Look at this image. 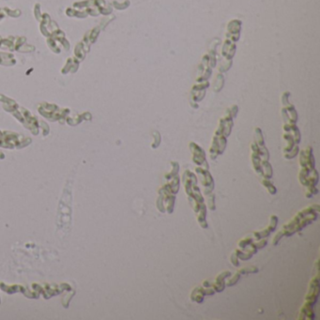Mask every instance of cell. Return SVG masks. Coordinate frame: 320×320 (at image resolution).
Instances as JSON below:
<instances>
[{"label":"cell","instance_id":"8","mask_svg":"<svg viewBox=\"0 0 320 320\" xmlns=\"http://www.w3.org/2000/svg\"><path fill=\"white\" fill-rule=\"evenodd\" d=\"M261 165H262V168H263V171H264V178H271L272 177V168H271V165L270 164L269 161H265L263 160L262 163H261Z\"/></svg>","mask_w":320,"mask_h":320},{"label":"cell","instance_id":"19","mask_svg":"<svg viewBox=\"0 0 320 320\" xmlns=\"http://www.w3.org/2000/svg\"><path fill=\"white\" fill-rule=\"evenodd\" d=\"M230 260H231V263L233 264V266L235 267H239L240 266V262H239V258L238 256L235 255V253H233L230 256Z\"/></svg>","mask_w":320,"mask_h":320},{"label":"cell","instance_id":"4","mask_svg":"<svg viewBox=\"0 0 320 320\" xmlns=\"http://www.w3.org/2000/svg\"><path fill=\"white\" fill-rule=\"evenodd\" d=\"M195 172L204 177V178L202 180V184L205 187V195H209V194H212V192L214 190V180H213V178L211 177V175L209 174V172L207 169H203L201 167L200 168L196 167Z\"/></svg>","mask_w":320,"mask_h":320},{"label":"cell","instance_id":"2","mask_svg":"<svg viewBox=\"0 0 320 320\" xmlns=\"http://www.w3.org/2000/svg\"><path fill=\"white\" fill-rule=\"evenodd\" d=\"M320 210L319 205L316 204L310 206L306 209L301 210L294 218L286 224L282 229L274 236L272 240V245H277L283 237H289L306 227L308 225L312 224L318 218V212Z\"/></svg>","mask_w":320,"mask_h":320},{"label":"cell","instance_id":"1","mask_svg":"<svg viewBox=\"0 0 320 320\" xmlns=\"http://www.w3.org/2000/svg\"><path fill=\"white\" fill-rule=\"evenodd\" d=\"M183 184L185 187L186 194H188V199L197 215L198 224L202 228H208V223L206 221L207 217V207L204 203V197L197 186V178L195 175L189 170H186L182 176Z\"/></svg>","mask_w":320,"mask_h":320},{"label":"cell","instance_id":"3","mask_svg":"<svg viewBox=\"0 0 320 320\" xmlns=\"http://www.w3.org/2000/svg\"><path fill=\"white\" fill-rule=\"evenodd\" d=\"M318 294H319V278L317 274V276L314 277L310 283L309 290L305 297L306 302L301 310L299 319L313 320L315 318V313H314L313 307L317 301Z\"/></svg>","mask_w":320,"mask_h":320},{"label":"cell","instance_id":"17","mask_svg":"<svg viewBox=\"0 0 320 320\" xmlns=\"http://www.w3.org/2000/svg\"><path fill=\"white\" fill-rule=\"evenodd\" d=\"M267 243H268V241H267V240L266 239H261V240H257V241H253L250 245L251 246H254L255 248H256L257 250L258 249H263L266 245H267Z\"/></svg>","mask_w":320,"mask_h":320},{"label":"cell","instance_id":"7","mask_svg":"<svg viewBox=\"0 0 320 320\" xmlns=\"http://www.w3.org/2000/svg\"><path fill=\"white\" fill-rule=\"evenodd\" d=\"M230 275H231L230 271H224V272L220 273L215 278V281H214L213 284H211L210 287H212L215 290V292H217V293L224 291L225 287V279L228 278Z\"/></svg>","mask_w":320,"mask_h":320},{"label":"cell","instance_id":"6","mask_svg":"<svg viewBox=\"0 0 320 320\" xmlns=\"http://www.w3.org/2000/svg\"><path fill=\"white\" fill-rule=\"evenodd\" d=\"M278 224V216L277 215H271V221H270V225H268L267 228H265L262 231H255L253 233V238L255 240H259L261 239H265L271 235V232L275 231L276 226Z\"/></svg>","mask_w":320,"mask_h":320},{"label":"cell","instance_id":"12","mask_svg":"<svg viewBox=\"0 0 320 320\" xmlns=\"http://www.w3.org/2000/svg\"><path fill=\"white\" fill-rule=\"evenodd\" d=\"M172 164V171L169 173V174H166L165 175V178L170 180L173 177L177 176L178 175V169H179V166H178V163H176V162H172L171 163Z\"/></svg>","mask_w":320,"mask_h":320},{"label":"cell","instance_id":"11","mask_svg":"<svg viewBox=\"0 0 320 320\" xmlns=\"http://www.w3.org/2000/svg\"><path fill=\"white\" fill-rule=\"evenodd\" d=\"M261 182H262V184L267 188V190H268V192L271 194H276V192H277V190H276V188H275V186L269 180V178H265V179H262L261 180Z\"/></svg>","mask_w":320,"mask_h":320},{"label":"cell","instance_id":"10","mask_svg":"<svg viewBox=\"0 0 320 320\" xmlns=\"http://www.w3.org/2000/svg\"><path fill=\"white\" fill-rule=\"evenodd\" d=\"M259 271V269L257 267L255 266H250V267H246V268H242L240 270L238 271V272H240L241 275H245V274H253V273H257Z\"/></svg>","mask_w":320,"mask_h":320},{"label":"cell","instance_id":"16","mask_svg":"<svg viewBox=\"0 0 320 320\" xmlns=\"http://www.w3.org/2000/svg\"><path fill=\"white\" fill-rule=\"evenodd\" d=\"M208 196V208L209 210H215L216 209V206H215V194H210Z\"/></svg>","mask_w":320,"mask_h":320},{"label":"cell","instance_id":"14","mask_svg":"<svg viewBox=\"0 0 320 320\" xmlns=\"http://www.w3.org/2000/svg\"><path fill=\"white\" fill-rule=\"evenodd\" d=\"M234 253H235V255L238 256V258H240V259H241V260H249V259H251L252 257H253V255H250V254H248L247 252L245 253V252H242V251H240V250H235L234 251Z\"/></svg>","mask_w":320,"mask_h":320},{"label":"cell","instance_id":"13","mask_svg":"<svg viewBox=\"0 0 320 320\" xmlns=\"http://www.w3.org/2000/svg\"><path fill=\"white\" fill-rule=\"evenodd\" d=\"M284 138L288 141V146H287V147L285 148V152H289L294 147V144H295L294 137H293V135H291L289 133H286V134H284Z\"/></svg>","mask_w":320,"mask_h":320},{"label":"cell","instance_id":"5","mask_svg":"<svg viewBox=\"0 0 320 320\" xmlns=\"http://www.w3.org/2000/svg\"><path fill=\"white\" fill-rule=\"evenodd\" d=\"M190 148L193 152V161L196 164L200 166H205L206 169H209V164L206 161V154L204 150L193 142L190 144Z\"/></svg>","mask_w":320,"mask_h":320},{"label":"cell","instance_id":"15","mask_svg":"<svg viewBox=\"0 0 320 320\" xmlns=\"http://www.w3.org/2000/svg\"><path fill=\"white\" fill-rule=\"evenodd\" d=\"M240 276H241V274L240 273V272H236L233 276H232V278H229L228 279V281L225 283V286H235L237 283H238V281L240 279Z\"/></svg>","mask_w":320,"mask_h":320},{"label":"cell","instance_id":"9","mask_svg":"<svg viewBox=\"0 0 320 320\" xmlns=\"http://www.w3.org/2000/svg\"><path fill=\"white\" fill-rule=\"evenodd\" d=\"M255 240V239L253 238V236H247L246 238H244V239H242V240H240V242H239V247L240 248V249H242V250H245L253 241Z\"/></svg>","mask_w":320,"mask_h":320},{"label":"cell","instance_id":"18","mask_svg":"<svg viewBox=\"0 0 320 320\" xmlns=\"http://www.w3.org/2000/svg\"><path fill=\"white\" fill-rule=\"evenodd\" d=\"M299 147L298 146H295L289 152V154H285V158H286V159H293V158H295L297 155H298V153H299Z\"/></svg>","mask_w":320,"mask_h":320}]
</instances>
